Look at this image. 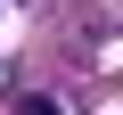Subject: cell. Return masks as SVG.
I'll return each mask as SVG.
<instances>
[{
    "label": "cell",
    "mask_w": 123,
    "mask_h": 115,
    "mask_svg": "<svg viewBox=\"0 0 123 115\" xmlns=\"http://www.w3.org/2000/svg\"><path fill=\"white\" fill-rule=\"evenodd\" d=\"M17 115H66V107H57V99H25Z\"/></svg>",
    "instance_id": "cell-1"
}]
</instances>
